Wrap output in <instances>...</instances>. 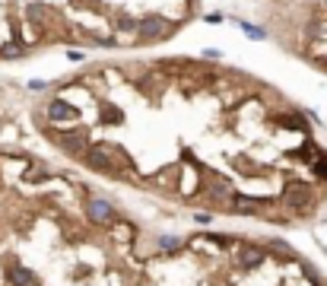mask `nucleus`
<instances>
[{"label": "nucleus", "mask_w": 327, "mask_h": 286, "mask_svg": "<svg viewBox=\"0 0 327 286\" xmlns=\"http://www.w3.org/2000/svg\"><path fill=\"white\" fill-rule=\"evenodd\" d=\"M83 159H86V166L89 169H96V172H108V175H118L115 172V153H111V146H105V143H89L86 146V153H83Z\"/></svg>", "instance_id": "1"}, {"label": "nucleus", "mask_w": 327, "mask_h": 286, "mask_svg": "<svg viewBox=\"0 0 327 286\" xmlns=\"http://www.w3.org/2000/svg\"><path fill=\"white\" fill-rule=\"evenodd\" d=\"M315 191L308 185H299V181H292V185H286V203H289L296 213H308L311 207H315Z\"/></svg>", "instance_id": "2"}, {"label": "nucleus", "mask_w": 327, "mask_h": 286, "mask_svg": "<svg viewBox=\"0 0 327 286\" xmlns=\"http://www.w3.org/2000/svg\"><path fill=\"white\" fill-rule=\"evenodd\" d=\"M51 137H54V143L70 156H83L86 146H89V134L86 131H57V134H51Z\"/></svg>", "instance_id": "3"}, {"label": "nucleus", "mask_w": 327, "mask_h": 286, "mask_svg": "<svg viewBox=\"0 0 327 286\" xmlns=\"http://www.w3.org/2000/svg\"><path fill=\"white\" fill-rule=\"evenodd\" d=\"M86 216H89L92 223H99V226H111V223H115V207H111L105 197H89V200H86Z\"/></svg>", "instance_id": "4"}, {"label": "nucleus", "mask_w": 327, "mask_h": 286, "mask_svg": "<svg viewBox=\"0 0 327 286\" xmlns=\"http://www.w3.org/2000/svg\"><path fill=\"white\" fill-rule=\"evenodd\" d=\"M76 118H79V108L70 105L67 99H51L48 102V121H54V124H73Z\"/></svg>", "instance_id": "5"}, {"label": "nucleus", "mask_w": 327, "mask_h": 286, "mask_svg": "<svg viewBox=\"0 0 327 286\" xmlns=\"http://www.w3.org/2000/svg\"><path fill=\"white\" fill-rule=\"evenodd\" d=\"M264 261H267V251H264V248H242V255H238V264H242L245 270L261 267Z\"/></svg>", "instance_id": "6"}, {"label": "nucleus", "mask_w": 327, "mask_h": 286, "mask_svg": "<svg viewBox=\"0 0 327 286\" xmlns=\"http://www.w3.org/2000/svg\"><path fill=\"white\" fill-rule=\"evenodd\" d=\"M279 127L283 131H299V134H305V121H302V114H279Z\"/></svg>", "instance_id": "7"}, {"label": "nucleus", "mask_w": 327, "mask_h": 286, "mask_svg": "<svg viewBox=\"0 0 327 286\" xmlns=\"http://www.w3.org/2000/svg\"><path fill=\"white\" fill-rule=\"evenodd\" d=\"M159 245H162V251H172V255H175L178 248H181V242H178V238H162Z\"/></svg>", "instance_id": "8"}, {"label": "nucleus", "mask_w": 327, "mask_h": 286, "mask_svg": "<svg viewBox=\"0 0 327 286\" xmlns=\"http://www.w3.org/2000/svg\"><path fill=\"white\" fill-rule=\"evenodd\" d=\"M242 32H245V35H251V38H264V29H257V26H248V23H242Z\"/></svg>", "instance_id": "9"}]
</instances>
